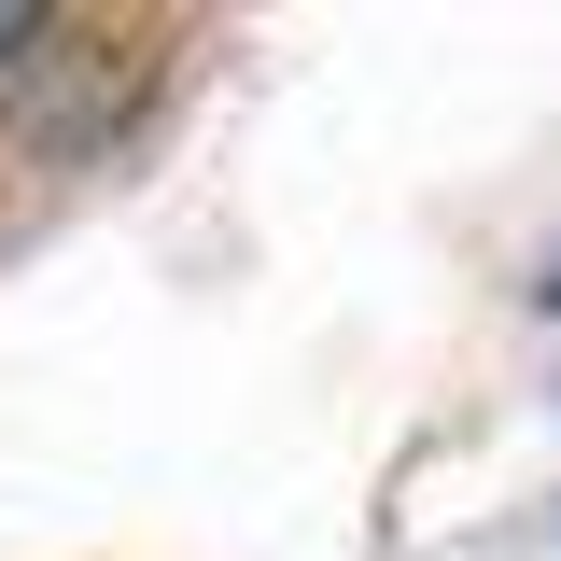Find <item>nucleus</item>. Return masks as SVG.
<instances>
[{
    "instance_id": "f03ea898",
    "label": "nucleus",
    "mask_w": 561,
    "mask_h": 561,
    "mask_svg": "<svg viewBox=\"0 0 561 561\" xmlns=\"http://www.w3.org/2000/svg\"><path fill=\"white\" fill-rule=\"evenodd\" d=\"M548 295H561V280H548Z\"/></svg>"
},
{
    "instance_id": "f257e3e1",
    "label": "nucleus",
    "mask_w": 561,
    "mask_h": 561,
    "mask_svg": "<svg viewBox=\"0 0 561 561\" xmlns=\"http://www.w3.org/2000/svg\"><path fill=\"white\" fill-rule=\"evenodd\" d=\"M28 43H43V14H28V0H0V57H28Z\"/></svg>"
}]
</instances>
